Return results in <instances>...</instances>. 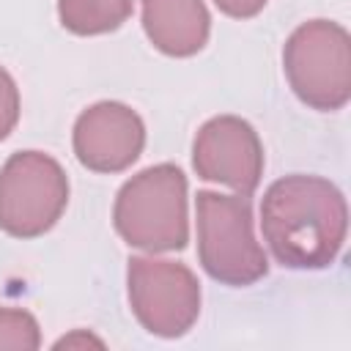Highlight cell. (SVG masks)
<instances>
[{"label":"cell","mask_w":351,"mask_h":351,"mask_svg":"<svg viewBox=\"0 0 351 351\" xmlns=\"http://www.w3.org/2000/svg\"><path fill=\"white\" fill-rule=\"evenodd\" d=\"M261 230L277 263L326 269L346 244L348 206L329 178L293 173L263 192Z\"/></svg>","instance_id":"obj_1"},{"label":"cell","mask_w":351,"mask_h":351,"mask_svg":"<svg viewBox=\"0 0 351 351\" xmlns=\"http://www.w3.org/2000/svg\"><path fill=\"white\" fill-rule=\"evenodd\" d=\"M112 222L129 247L184 250L189 241V197L181 167L165 162L132 176L115 195Z\"/></svg>","instance_id":"obj_2"},{"label":"cell","mask_w":351,"mask_h":351,"mask_svg":"<svg viewBox=\"0 0 351 351\" xmlns=\"http://www.w3.org/2000/svg\"><path fill=\"white\" fill-rule=\"evenodd\" d=\"M195 217L197 258L211 280L244 288L266 277L269 258L252 233V206L247 195L200 189L195 197Z\"/></svg>","instance_id":"obj_3"},{"label":"cell","mask_w":351,"mask_h":351,"mask_svg":"<svg viewBox=\"0 0 351 351\" xmlns=\"http://www.w3.org/2000/svg\"><path fill=\"white\" fill-rule=\"evenodd\" d=\"M282 69L302 104L332 112L351 99V36L332 19L299 25L282 47Z\"/></svg>","instance_id":"obj_4"},{"label":"cell","mask_w":351,"mask_h":351,"mask_svg":"<svg viewBox=\"0 0 351 351\" xmlns=\"http://www.w3.org/2000/svg\"><path fill=\"white\" fill-rule=\"evenodd\" d=\"M69 206V178L58 159L16 151L0 167V230L14 239L44 236Z\"/></svg>","instance_id":"obj_5"},{"label":"cell","mask_w":351,"mask_h":351,"mask_svg":"<svg viewBox=\"0 0 351 351\" xmlns=\"http://www.w3.org/2000/svg\"><path fill=\"white\" fill-rule=\"evenodd\" d=\"M129 304L140 326L156 337L186 335L200 315V282L184 263L165 258H129Z\"/></svg>","instance_id":"obj_6"},{"label":"cell","mask_w":351,"mask_h":351,"mask_svg":"<svg viewBox=\"0 0 351 351\" xmlns=\"http://www.w3.org/2000/svg\"><path fill=\"white\" fill-rule=\"evenodd\" d=\"M192 167L203 181L225 184L236 195H252L263 176V145L250 121L217 115L206 121L192 143Z\"/></svg>","instance_id":"obj_7"},{"label":"cell","mask_w":351,"mask_h":351,"mask_svg":"<svg viewBox=\"0 0 351 351\" xmlns=\"http://www.w3.org/2000/svg\"><path fill=\"white\" fill-rule=\"evenodd\" d=\"M74 154L93 173H121L145 148V123L123 101H96L74 121Z\"/></svg>","instance_id":"obj_8"},{"label":"cell","mask_w":351,"mask_h":351,"mask_svg":"<svg viewBox=\"0 0 351 351\" xmlns=\"http://www.w3.org/2000/svg\"><path fill=\"white\" fill-rule=\"evenodd\" d=\"M140 5L143 30L159 52L189 58L206 47L211 16L203 0H140Z\"/></svg>","instance_id":"obj_9"},{"label":"cell","mask_w":351,"mask_h":351,"mask_svg":"<svg viewBox=\"0 0 351 351\" xmlns=\"http://www.w3.org/2000/svg\"><path fill=\"white\" fill-rule=\"evenodd\" d=\"M132 0H58L60 25L74 36L112 33L132 16Z\"/></svg>","instance_id":"obj_10"},{"label":"cell","mask_w":351,"mask_h":351,"mask_svg":"<svg viewBox=\"0 0 351 351\" xmlns=\"http://www.w3.org/2000/svg\"><path fill=\"white\" fill-rule=\"evenodd\" d=\"M41 346L38 321L27 310L0 304V351H36Z\"/></svg>","instance_id":"obj_11"},{"label":"cell","mask_w":351,"mask_h":351,"mask_svg":"<svg viewBox=\"0 0 351 351\" xmlns=\"http://www.w3.org/2000/svg\"><path fill=\"white\" fill-rule=\"evenodd\" d=\"M19 121V88L14 77L0 66V140H5Z\"/></svg>","instance_id":"obj_12"},{"label":"cell","mask_w":351,"mask_h":351,"mask_svg":"<svg viewBox=\"0 0 351 351\" xmlns=\"http://www.w3.org/2000/svg\"><path fill=\"white\" fill-rule=\"evenodd\" d=\"M214 3L222 14H228L233 19H250V16L261 14L266 5V0H214Z\"/></svg>","instance_id":"obj_13"}]
</instances>
